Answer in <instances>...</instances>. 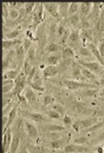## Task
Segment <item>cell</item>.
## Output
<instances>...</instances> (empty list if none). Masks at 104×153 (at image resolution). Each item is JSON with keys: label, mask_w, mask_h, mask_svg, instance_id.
<instances>
[{"label": "cell", "mask_w": 104, "mask_h": 153, "mask_svg": "<svg viewBox=\"0 0 104 153\" xmlns=\"http://www.w3.org/2000/svg\"><path fill=\"white\" fill-rule=\"evenodd\" d=\"M63 84L65 88H67L70 90H79L81 88H95L92 83L91 82H81V81H77L74 79H67L63 81Z\"/></svg>", "instance_id": "6da1fadb"}, {"label": "cell", "mask_w": 104, "mask_h": 153, "mask_svg": "<svg viewBox=\"0 0 104 153\" xmlns=\"http://www.w3.org/2000/svg\"><path fill=\"white\" fill-rule=\"evenodd\" d=\"M80 64L85 68L88 69L92 73L96 74L97 76H101L104 71V68L103 66L99 63L97 60H93V61H84V60H79Z\"/></svg>", "instance_id": "7a4b0ae2"}, {"label": "cell", "mask_w": 104, "mask_h": 153, "mask_svg": "<svg viewBox=\"0 0 104 153\" xmlns=\"http://www.w3.org/2000/svg\"><path fill=\"white\" fill-rule=\"evenodd\" d=\"M27 83V76H26L24 71H22L21 72V74L17 76V78L15 80V88L13 90L14 95L16 96L17 94L24 92V90L26 89V86Z\"/></svg>", "instance_id": "3957f363"}, {"label": "cell", "mask_w": 104, "mask_h": 153, "mask_svg": "<svg viewBox=\"0 0 104 153\" xmlns=\"http://www.w3.org/2000/svg\"><path fill=\"white\" fill-rule=\"evenodd\" d=\"M44 10H47L53 18H59L60 15L59 12V3H44Z\"/></svg>", "instance_id": "277c9868"}, {"label": "cell", "mask_w": 104, "mask_h": 153, "mask_svg": "<svg viewBox=\"0 0 104 153\" xmlns=\"http://www.w3.org/2000/svg\"><path fill=\"white\" fill-rule=\"evenodd\" d=\"M21 71H22L21 65H19L16 68L10 69V70L4 71L3 73V80H12V81H15L17 78V76L21 74Z\"/></svg>", "instance_id": "5b68a950"}, {"label": "cell", "mask_w": 104, "mask_h": 153, "mask_svg": "<svg viewBox=\"0 0 104 153\" xmlns=\"http://www.w3.org/2000/svg\"><path fill=\"white\" fill-rule=\"evenodd\" d=\"M12 140V133L10 128H9L4 134H3V153L10 152Z\"/></svg>", "instance_id": "8992f818"}, {"label": "cell", "mask_w": 104, "mask_h": 153, "mask_svg": "<svg viewBox=\"0 0 104 153\" xmlns=\"http://www.w3.org/2000/svg\"><path fill=\"white\" fill-rule=\"evenodd\" d=\"M87 152V148L83 146L82 145L78 144H70L64 148V153H85Z\"/></svg>", "instance_id": "52a82bcc"}, {"label": "cell", "mask_w": 104, "mask_h": 153, "mask_svg": "<svg viewBox=\"0 0 104 153\" xmlns=\"http://www.w3.org/2000/svg\"><path fill=\"white\" fill-rule=\"evenodd\" d=\"M80 130H86L89 128H91L92 126H93L94 124H96L97 123H98L97 118L96 117H91V118H86V119H82V120L76 121Z\"/></svg>", "instance_id": "ba28073f"}, {"label": "cell", "mask_w": 104, "mask_h": 153, "mask_svg": "<svg viewBox=\"0 0 104 153\" xmlns=\"http://www.w3.org/2000/svg\"><path fill=\"white\" fill-rule=\"evenodd\" d=\"M86 46L88 47V49L91 50V52L92 53V55H93V56L95 57V59L97 60L104 68V57L101 55V53L99 52L98 49H97V46H96V45L92 44V43H88V44H86Z\"/></svg>", "instance_id": "9c48e42d"}, {"label": "cell", "mask_w": 104, "mask_h": 153, "mask_svg": "<svg viewBox=\"0 0 104 153\" xmlns=\"http://www.w3.org/2000/svg\"><path fill=\"white\" fill-rule=\"evenodd\" d=\"M25 127H26L28 136L30 137V138L34 139V140L38 138V130H37V127L34 125L32 123H31L29 121H26Z\"/></svg>", "instance_id": "30bf717a"}, {"label": "cell", "mask_w": 104, "mask_h": 153, "mask_svg": "<svg viewBox=\"0 0 104 153\" xmlns=\"http://www.w3.org/2000/svg\"><path fill=\"white\" fill-rule=\"evenodd\" d=\"M78 53L82 58V60H86V61H93L94 57L91 50L88 49L87 46H82L78 49Z\"/></svg>", "instance_id": "8fae6325"}, {"label": "cell", "mask_w": 104, "mask_h": 153, "mask_svg": "<svg viewBox=\"0 0 104 153\" xmlns=\"http://www.w3.org/2000/svg\"><path fill=\"white\" fill-rule=\"evenodd\" d=\"M59 73V68L57 66H47L42 70V75L44 78L53 77Z\"/></svg>", "instance_id": "7c38bea8"}, {"label": "cell", "mask_w": 104, "mask_h": 153, "mask_svg": "<svg viewBox=\"0 0 104 153\" xmlns=\"http://www.w3.org/2000/svg\"><path fill=\"white\" fill-rule=\"evenodd\" d=\"M92 5H93V3H92V2L81 3L80 9H81V15L82 16V17H86V18L89 17L92 9Z\"/></svg>", "instance_id": "4fadbf2b"}, {"label": "cell", "mask_w": 104, "mask_h": 153, "mask_svg": "<svg viewBox=\"0 0 104 153\" xmlns=\"http://www.w3.org/2000/svg\"><path fill=\"white\" fill-rule=\"evenodd\" d=\"M81 71L82 73V75L86 79H87L89 82H97V76L96 74L92 73L91 71H89L88 69L85 68L84 66H80Z\"/></svg>", "instance_id": "5bb4252c"}, {"label": "cell", "mask_w": 104, "mask_h": 153, "mask_svg": "<svg viewBox=\"0 0 104 153\" xmlns=\"http://www.w3.org/2000/svg\"><path fill=\"white\" fill-rule=\"evenodd\" d=\"M92 37H93V31L92 29H87V30L82 29L81 30V38L82 39L84 44H87L88 43H91V41L92 40Z\"/></svg>", "instance_id": "9a60e30c"}, {"label": "cell", "mask_w": 104, "mask_h": 153, "mask_svg": "<svg viewBox=\"0 0 104 153\" xmlns=\"http://www.w3.org/2000/svg\"><path fill=\"white\" fill-rule=\"evenodd\" d=\"M23 44V41L20 40L19 38H16L15 40H8V39H3V49H10L12 47L15 45H21Z\"/></svg>", "instance_id": "2e32d148"}, {"label": "cell", "mask_w": 104, "mask_h": 153, "mask_svg": "<svg viewBox=\"0 0 104 153\" xmlns=\"http://www.w3.org/2000/svg\"><path fill=\"white\" fill-rule=\"evenodd\" d=\"M17 111H18V106H17V105H15L14 108H13L12 111L10 112V114L8 115V117H9V122H8V124L6 126L5 128L3 129V134H4L9 128H10V126L13 124L14 121H15V117H16Z\"/></svg>", "instance_id": "e0dca14e"}, {"label": "cell", "mask_w": 104, "mask_h": 153, "mask_svg": "<svg viewBox=\"0 0 104 153\" xmlns=\"http://www.w3.org/2000/svg\"><path fill=\"white\" fill-rule=\"evenodd\" d=\"M15 55V52H14L13 50L10 51L6 56L4 57L3 59V70H4V72L6 71H8V67L10 66V65L11 64L12 60H13V58Z\"/></svg>", "instance_id": "ac0fdd59"}, {"label": "cell", "mask_w": 104, "mask_h": 153, "mask_svg": "<svg viewBox=\"0 0 104 153\" xmlns=\"http://www.w3.org/2000/svg\"><path fill=\"white\" fill-rule=\"evenodd\" d=\"M24 92H25L24 94H25V96H26V98L28 102L33 103V102H35L37 100V95H36V93H35V90L32 89L30 86L26 88V89L24 90Z\"/></svg>", "instance_id": "d6986e66"}, {"label": "cell", "mask_w": 104, "mask_h": 153, "mask_svg": "<svg viewBox=\"0 0 104 153\" xmlns=\"http://www.w3.org/2000/svg\"><path fill=\"white\" fill-rule=\"evenodd\" d=\"M62 58L63 57L59 54H51L47 59V63L48 64V66H57L60 62Z\"/></svg>", "instance_id": "ffe728a7"}, {"label": "cell", "mask_w": 104, "mask_h": 153, "mask_svg": "<svg viewBox=\"0 0 104 153\" xmlns=\"http://www.w3.org/2000/svg\"><path fill=\"white\" fill-rule=\"evenodd\" d=\"M62 57H63V59H73L75 57V53L71 47L65 46L63 49Z\"/></svg>", "instance_id": "44dd1931"}, {"label": "cell", "mask_w": 104, "mask_h": 153, "mask_svg": "<svg viewBox=\"0 0 104 153\" xmlns=\"http://www.w3.org/2000/svg\"><path fill=\"white\" fill-rule=\"evenodd\" d=\"M27 116L31 120L35 123H41V122L46 121L45 117L42 113H39V112H31Z\"/></svg>", "instance_id": "7402d4cb"}, {"label": "cell", "mask_w": 104, "mask_h": 153, "mask_svg": "<svg viewBox=\"0 0 104 153\" xmlns=\"http://www.w3.org/2000/svg\"><path fill=\"white\" fill-rule=\"evenodd\" d=\"M70 3H59V12L62 17H66L68 16V10Z\"/></svg>", "instance_id": "603a6c76"}, {"label": "cell", "mask_w": 104, "mask_h": 153, "mask_svg": "<svg viewBox=\"0 0 104 153\" xmlns=\"http://www.w3.org/2000/svg\"><path fill=\"white\" fill-rule=\"evenodd\" d=\"M21 31L20 29H14L10 31V33H6L5 35L4 36V39H8V40H15L18 38V37L21 35Z\"/></svg>", "instance_id": "cb8c5ba5"}, {"label": "cell", "mask_w": 104, "mask_h": 153, "mask_svg": "<svg viewBox=\"0 0 104 153\" xmlns=\"http://www.w3.org/2000/svg\"><path fill=\"white\" fill-rule=\"evenodd\" d=\"M80 6H81V3H78V2H71L70 7H69V10H68V16H70L73 15H75L77 13V11L79 10L80 9Z\"/></svg>", "instance_id": "d4e9b609"}, {"label": "cell", "mask_w": 104, "mask_h": 153, "mask_svg": "<svg viewBox=\"0 0 104 153\" xmlns=\"http://www.w3.org/2000/svg\"><path fill=\"white\" fill-rule=\"evenodd\" d=\"M81 21V16L78 13H76L75 15L70 16H69V18H68V22L70 25H72L73 27H75L78 24H80Z\"/></svg>", "instance_id": "484cf974"}, {"label": "cell", "mask_w": 104, "mask_h": 153, "mask_svg": "<svg viewBox=\"0 0 104 153\" xmlns=\"http://www.w3.org/2000/svg\"><path fill=\"white\" fill-rule=\"evenodd\" d=\"M59 44H57L55 42L52 41V42H50L49 44H48L46 51L50 53V55H51V54H56L59 51Z\"/></svg>", "instance_id": "4316f807"}, {"label": "cell", "mask_w": 104, "mask_h": 153, "mask_svg": "<svg viewBox=\"0 0 104 153\" xmlns=\"http://www.w3.org/2000/svg\"><path fill=\"white\" fill-rule=\"evenodd\" d=\"M19 145H20V137H14L13 140H12V143H11L10 153H16L18 147H19Z\"/></svg>", "instance_id": "83f0119b"}, {"label": "cell", "mask_w": 104, "mask_h": 153, "mask_svg": "<svg viewBox=\"0 0 104 153\" xmlns=\"http://www.w3.org/2000/svg\"><path fill=\"white\" fill-rule=\"evenodd\" d=\"M80 38H81V33L79 32V30L78 29H72L69 40L70 42H78Z\"/></svg>", "instance_id": "f1b7e54d"}, {"label": "cell", "mask_w": 104, "mask_h": 153, "mask_svg": "<svg viewBox=\"0 0 104 153\" xmlns=\"http://www.w3.org/2000/svg\"><path fill=\"white\" fill-rule=\"evenodd\" d=\"M72 77L73 78H75V79H79L81 82H82V79L85 81L86 80V78L84 77V76L82 75V73H81V69H80V67H78V68H75L73 71H72Z\"/></svg>", "instance_id": "f546056e"}, {"label": "cell", "mask_w": 104, "mask_h": 153, "mask_svg": "<svg viewBox=\"0 0 104 153\" xmlns=\"http://www.w3.org/2000/svg\"><path fill=\"white\" fill-rule=\"evenodd\" d=\"M65 129V127L59 124H50L48 127V130L52 133H58V132L63 131Z\"/></svg>", "instance_id": "4dcf8cb0"}, {"label": "cell", "mask_w": 104, "mask_h": 153, "mask_svg": "<svg viewBox=\"0 0 104 153\" xmlns=\"http://www.w3.org/2000/svg\"><path fill=\"white\" fill-rule=\"evenodd\" d=\"M51 109L54 110L55 111L59 112L61 116H64L65 115V110L64 108V106L61 104H59V103H54V104L51 105Z\"/></svg>", "instance_id": "1f68e13d"}, {"label": "cell", "mask_w": 104, "mask_h": 153, "mask_svg": "<svg viewBox=\"0 0 104 153\" xmlns=\"http://www.w3.org/2000/svg\"><path fill=\"white\" fill-rule=\"evenodd\" d=\"M26 57L27 58L28 60H30V62L32 64L33 66V64H34L35 61H36V52H35V49H34L33 47H31V49L28 51Z\"/></svg>", "instance_id": "d6a6232c"}, {"label": "cell", "mask_w": 104, "mask_h": 153, "mask_svg": "<svg viewBox=\"0 0 104 153\" xmlns=\"http://www.w3.org/2000/svg\"><path fill=\"white\" fill-rule=\"evenodd\" d=\"M24 7H25V11H26V15H30L35 10L36 4L35 3H25Z\"/></svg>", "instance_id": "836d02e7"}, {"label": "cell", "mask_w": 104, "mask_h": 153, "mask_svg": "<svg viewBox=\"0 0 104 153\" xmlns=\"http://www.w3.org/2000/svg\"><path fill=\"white\" fill-rule=\"evenodd\" d=\"M98 92L97 88H86L85 91H84V95L89 97V98H92L94 97L97 94Z\"/></svg>", "instance_id": "e575fe53"}, {"label": "cell", "mask_w": 104, "mask_h": 153, "mask_svg": "<svg viewBox=\"0 0 104 153\" xmlns=\"http://www.w3.org/2000/svg\"><path fill=\"white\" fill-rule=\"evenodd\" d=\"M48 117L51 119H53V120H59L62 118L63 116H61L59 112L55 111L54 110L49 109L48 111Z\"/></svg>", "instance_id": "d590c367"}, {"label": "cell", "mask_w": 104, "mask_h": 153, "mask_svg": "<svg viewBox=\"0 0 104 153\" xmlns=\"http://www.w3.org/2000/svg\"><path fill=\"white\" fill-rule=\"evenodd\" d=\"M66 29V22L64 20H63L62 22H60V23L58 25V28H57V34L59 36V37H62L63 36V33L64 32V30Z\"/></svg>", "instance_id": "8d00e7d4"}, {"label": "cell", "mask_w": 104, "mask_h": 153, "mask_svg": "<svg viewBox=\"0 0 104 153\" xmlns=\"http://www.w3.org/2000/svg\"><path fill=\"white\" fill-rule=\"evenodd\" d=\"M20 16V12L17 10L15 8H10V11H9V17L10 18L12 21L17 20L18 17Z\"/></svg>", "instance_id": "74e56055"}, {"label": "cell", "mask_w": 104, "mask_h": 153, "mask_svg": "<svg viewBox=\"0 0 104 153\" xmlns=\"http://www.w3.org/2000/svg\"><path fill=\"white\" fill-rule=\"evenodd\" d=\"M81 25L82 29H84V30L91 29V21L86 17H81Z\"/></svg>", "instance_id": "f35d334b"}, {"label": "cell", "mask_w": 104, "mask_h": 153, "mask_svg": "<svg viewBox=\"0 0 104 153\" xmlns=\"http://www.w3.org/2000/svg\"><path fill=\"white\" fill-rule=\"evenodd\" d=\"M22 46H23V48L25 49V51H26V53L27 54V52L31 49V48L32 47L31 46V39H29L28 38H24V40H23V44H22Z\"/></svg>", "instance_id": "ab89813d"}, {"label": "cell", "mask_w": 104, "mask_h": 153, "mask_svg": "<svg viewBox=\"0 0 104 153\" xmlns=\"http://www.w3.org/2000/svg\"><path fill=\"white\" fill-rule=\"evenodd\" d=\"M14 106H15V103L13 101H11L10 103H9L4 107H3V116H8L10 114V112L14 108Z\"/></svg>", "instance_id": "60d3db41"}, {"label": "cell", "mask_w": 104, "mask_h": 153, "mask_svg": "<svg viewBox=\"0 0 104 153\" xmlns=\"http://www.w3.org/2000/svg\"><path fill=\"white\" fill-rule=\"evenodd\" d=\"M55 100L53 97H52L49 94H46L43 97V105H51L54 104Z\"/></svg>", "instance_id": "b9f144b4"}, {"label": "cell", "mask_w": 104, "mask_h": 153, "mask_svg": "<svg viewBox=\"0 0 104 153\" xmlns=\"http://www.w3.org/2000/svg\"><path fill=\"white\" fill-rule=\"evenodd\" d=\"M28 84H29V86L32 89H34L35 91L42 92V91H44V90H45L43 85H40V84H37V83H36V82H29Z\"/></svg>", "instance_id": "7bdbcfd3"}, {"label": "cell", "mask_w": 104, "mask_h": 153, "mask_svg": "<svg viewBox=\"0 0 104 153\" xmlns=\"http://www.w3.org/2000/svg\"><path fill=\"white\" fill-rule=\"evenodd\" d=\"M103 122H98V123H97L96 124H94L93 126H92L91 128H89L87 129H86L85 131L88 133V132H94V131H97V130H98L99 128H103Z\"/></svg>", "instance_id": "ee69618b"}, {"label": "cell", "mask_w": 104, "mask_h": 153, "mask_svg": "<svg viewBox=\"0 0 104 153\" xmlns=\"http://www.w3.org/2000/svg\"><path fill=\"white\" fill-rule=\"evenodd\" d=\"M14 88H15V82L12 84H10V85H4L3 86V95H5V94L13 92Z\"/></svg>", "instance_id": "f6af8a7d"}, {"label": "cell", "mask_w": 104, "mask_h": 153, "mask_svg": "<svg viewBox=\"0 0 104 153\" xmlns=\"http://www.w3.org/2000/svg\"><path fill=\"white\" fill-rule=\"evenodd\" d=\"M37 66H34L32 67V69L31 70V71H30V73L28 74L27 76V82L28 83L31 82H32L33 79H34V77H35V76H36V74H37Z\"/></svg>", "instance_id": "bcb514c9"}, {"label": "cell", "mask_w": 104, "mask_h": 153, "mask_svg": "<svg viewBox=\"0 0 104 153\" xmlns=\"http://www.w3.org/2000/svg\"><path fill=\"white\" fill-rule=\"evenodd\" d=\"M49 146L52 149H54V150H58V149H59V148L61 147L60 142H59V140H52V141L49 143Z\"/></svg>", "instance_id": "7dc6e473"}, {"label": "cell", "mask_w": 104, "mask_h": 153, "mask_svg": "<svg viewBox=\"0 0 104 153\" xmlns=\"http://www.w3.org/2000/svg\"><path fill=\"white\" fill-rule=\"evenodd\" d=\"M63 122H64V123L65 125H72V124H73L71 117L66 114L63 117Z\"/></svg>", "instance_id": "c3c4849f"}, {"label": "cell", "mask_w": 104, "mask_h": 153, "mask_svg": "<svg viewBox=\"0 0 104 153\" xmlns=\"http://www.w3.org/2000/svg\"><path fill=\"white\" fill-rule=\"evenodd\" d=\"M17 98L19 99V101L21 102V103H23V104H26L28 101L26 98V96H25V94H17L16 95Z\"/></svg>", "instance_id": "681fc988"}, {"label": "cell", "mask_w": 104, "mask_h": 153, "mask_svg": "<svg viewBox=\"0 0 104 153\" xmlns=\"http://www.w3.org/2000/svg\"><path fill=\"white\" fill-rule=\"evenodd\" d=\"M97 49H98L99 52L101 53V55L104 57V40H102L98 43L97 45Z\"/></svg>", "instance_id": "f907efd6"}, {"label": "cell", "mask_w": 104, "mask_h": 153, "mask_svg": "<svg viewBox=\"0 0 104 153\" xmlns=\"http://www.w3.org/2000/svg\"><path fill=\"white\" fill-rule=\"evenodd\" d=\"M87 141V138L85 136L82 137H80V138H78L76 139L75 140V144H78V145H82L84 143H86Z\"/></svg>", "instance_id": "816d5d0a"}, {"label": "cell", "mask_w": 104, "mask_h": 153, "mask_svg": "<svg viewBox=\"0 0 104 153\" xmlns=\"http://www.w3.org/2000/svg\"><path fill=\"white\" fill-rule=\"evenodd\" d=\"M8 122H9V117L8 116H3V127H4V128H6V126L8 124Z\"/></svg>", "instance_id": "f5cc1de1"}, {"label": "cell", "mask_w": 104, "mask_h": 153, "mask_svg": "<svg viewBox=\"0 0 104 153\" xmlns=\"http://www.w3.org/2000/svg\"><path fill=\"white\" fill-rule=\"evenodd\" d=\"M27 37L29 39H31V40H35V38H34V36H33L32 33L31 32V31H27Z\"/></svg>", "instance_id": "db71d44e"}, {"label": "cell", "mask_w": 104, "mask_h": 153, "mask_svg": "<svg viewBox=\"0 0 104 153\" xmlns=\"http://www.w3.org/2000/svg\"><path fill=\"white\" fill-rule=\"evenodd\" d=\"M97 153H104V148L103 146H98L97 148Z\"/></svg>", "instance_id": "11a10c76"}, {"label": "cell", "mask_w": 104, "mask_h": 153, "mask_svg": "<svg viewBox=\"0 0 104 153\" xmlns=\"http://www.w3.org/2000/svg\"><path fill=\"white\" fill-rule=\"evenodd\" d=\"M99 94H100V95H102V96H104V87L101 89V91L99 92Z\"/></svg>", "instance_id": "9f6ffc18"}, {"label": "cell", "mask_w": 104, "mask_h": 153, "mask_svg": "<svg viewBox=\"0 0 104 153\" xmlns=\"http://www.w3.org/2000/svg\"><path fill=\"white\" fill-rule=\"evenodd\" d=\"M22 153H29V152H28L27 149L25 147L24 149H23V151H22Z\"/></svg>", "instance_id": "6f0895ef"}, {"label": "cell", "mask_w": 104, "mask_h": 153, "mask_svg": "<svg viewBox=\"0 0 104 153\" xmlns=\"http://www.w3.org/2000/svg\"><path fill=\"white\" fill-rule=\"evenodd\" d=\"M103 146V147L104 148V143H103V146Z\"/></svg>", "instance_id": "680465c9"}, {"label": "cell", "mask_w": 104, "mask_h": 153, "mask_svg": "<svg viewBox=\"0 0 104 153\" xmlns=\"http://www.w3.org/2000/svg\"><path fill=\"white\" fill-rule=\"evenodd\" d=\"M103 33H104V22H103Z\"/></svg>", "instance_id": "91938a15"}]
</instances>
